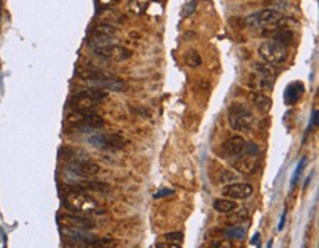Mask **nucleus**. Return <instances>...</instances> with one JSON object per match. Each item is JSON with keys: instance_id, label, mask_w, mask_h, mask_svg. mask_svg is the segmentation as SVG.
Instances as JSON below:
<instances>
[{"instance_id": "f257e3e1", "label": "nucleus", "mask_w": 319, "mask_h": 248, "mask_svg": "<svg viewBox=\"0 0 319 248\" xmlns=\"http://www.w3.org/2000/svg\"><path fill=\"white\" fill-rule=\"evenodd\" d=\"M63 204L65 207L75 213V215H93V213H100V206L99 203L85 194V191L74 190L71 187H66V193L63 196Z\"/></svg>"}, {"instance_id": "f03ea898", "label": "nucleus", "mask_w": 319, "mask_h": 248, "mask_svg": "<svg viewBox=\"0 0 319 248\" xmlns=\"http://www.w3.org/2000/svg\"><path fill=\"white\" fill-rule=\"evenodd\" d=\"M228 122L234 131L239 132H249L253 126L255 118L252 110L240 103H234L228 109Z\"/></svg>"}, {"instance_id": "7ed1b4c3", "label": "nucleus", "mask_w": 319, "mask_h": 248, "mask_svg": "<svg viewBox=\"0 0 319 248\" xmlns=\"http://www.w3.org/2000/svg\"><path fill=\"white\" fill-rule=\"evenodd\" d=\"M281 22H283V15L271 9L255 12L246 18V25L249 28H259V29H269L274 26H280Z\"/></svg>"}, {"instance_id": "20e7f679", "label": "nucleus", "mask_w": 319, "mask_h": 248, "mask_svg": "<svg viewBox=\"0 0 319 248\" xmlns=\"http://www.w3.org/2000/svg\"><path fill=\"white\" fill-rule=\"evenodd\" d=\"M258 53L266 63H271V65H280V63L286 62L287 56H289L287 47L277 43V41H272V40L264 41L259 46Z\"/></svg>"}, {"instance_id": "39448f33", "label": "nucleus", "mask_w": 319, "mask_h": 248, "mask_svg": "<svg viewBox=\"0 0 319 248\" xmlns=\"http://www.w3.org/2000/svg\"><path fill=\"white\" fill-rule=\"evenodd\" d=\"M116 35V28L109 25V24H99L96 26L91 28L90 31V37H88V46L94 47H100V46H107L112 44L110 41L115 38Z\"/></svg>"}, {"instance_id": "423d86ee", "label": "nucleus", "mask_w": 319, "mask_h": 248, "mask_svg": "<svg viewBox=\"0 0 319 248\" xmlns=\"http://www.w3.org/2000/svg\"><path fill=\"white\" fill-rule=\"evenodd\" d=\"M66 122L72 126H85V128H103L105 126V119L90 112H72L66 116Z\"/></svg>"}, {"instance_id": "0eeeda50", "label": "nucleus", "mask_w": 319, "mask_h": 248, "mask_svg": "<svg viewBox=\"0 0 319 248\" xmlns=\"http://www.w3.org/2000/svg\"><path fill=\"white\" fill-rule=\"evenodd\" d=\"M90 144L103 150H121L125 147L127 140L119 134H97L88 138Z\"/></svg>"}, {"instance_id": "6e6552de", "label": "nucleus", "mask_w": 319, "mask_h": 248, "mask_svg": "<svg viewBox=\"0 0 319 248\" xmlns=\"http://www.w3.org/2000/svg\"><path fill=\"white\" fill-rule=\"evenodd\" d=\"M94 54L109 59V60H127L133 56V50L124 47V46H118V44H107V46H100V47H94L93 49Z\"/></svg>"}, {"instance_id": "1a4fd4ad", "label": "nucleus", "mask_w": 319, "mask_h": 248, "mask_svg": "<svg viewBox=\"0 0 319 248\" xmlns=\"http://www.w3.org/2000/svg\"><path fill=\"white\" fill-rule=\"evenodd\" d=\"M246 140L241 135H234L231 138H228L219 150V154L225 159H236L240 154H243L244 151V146H246Z\"/></svg>"}, {"instance_id": "9d476101", "label": "nucleus", "mask_w": 319, "mask_h": 248, "mask_svg": "<svg viewBox=\"0 0 319 248\" xmlns=\"http://www.w3.org/2000/svg\"><path fill=\"white\" fill-rule=\"evenodd\" d=\"M259 166H261L259 157L252 154H240L239 157H236V160H233V168L243 175H252L258 172Z\"/></svg>"}, {"instance_id": "9b49d317", "label": "nucleus", "mask_w": 319, "mask_h": 248, "mask_svg": "<svg viewBox=\"0 0 319 248\" xmlns=\"http://www.w3.org/2000/svg\"><path fill=\"white\" fill-rule=\"evenodd\" d=\"M222 194L234 198V200H244L253 194V187L247 182H240V184H230L222 190Z\"/></svg>"}, {"instance_id": "f8f14e48", "label": "nucleus", "mask_w": 319, "mask_h": 248, "mask_svg": "<svg viewBox=\"0 0 319 248\" xmlns=\"http://www.w3.org/2000/svg\"><path fill=\"white\" fill-rule=\"evenodd\" d=\"M69 169L78 175V176H84V178H88V176H94L100 172V166L93 163V162H84V160H75L69 165Z\"/></svg>"}, {"instance_id": "ddd939ff", "label": "nucleus", "mask_w": 319, "mask_h": 248, "mask_svg": "<svg viewBox=\"0 0 319 248\" xmlns=\"http://www.w3.org/2000/svg\"><path fill=\"white\" fill-rule=\"evenodd\" d=\"M59 222L65 226V228H78V229H91L94 226V223L87 219L82 218L80 215H62L59 216Z\"/></svg>"}, {"instance_id": "4468645a", "label": "nucleus", "mask_w": 319, "mask_h": 248, "mask_svg": "<svg viewBox=\"0 0 319 248\" xmlns=\"http://www.w3.org/2000/svg\"><path fill=\"white\" fill-rule=\"evenodd\" d=\"M255 71L258 74V82H259L261 90L272 88L274 81H275V72L269 66H265V65H261V63L255 65Z\"/></svg>"}, {"instance_id": "2eb2a0df", "label": "nucleus", "mask_w": 319, "mask_h": 248, "mask_svg": "<svg viewBox=\"0 0 319 248\" xmlns=\"http://www.w3.org/2000/svg\"><path fill=\"white\" fill-rule=\"evenodd\" d=\"M97 104H99V101L90 99L88 96L82 94L81 91L77 93V94L71 99V101H69V106L74 109V112H90V110H93Z\"/></svg>"}, {"instance_id": "dca6fc26", "label": "nucleus", "mask_w": 319, "mask_h": 248, "mask_svg": "<svg viewBox=\"0 0 319 248\" xmlns=\"http://www.w3.org/2000/svg\"><path fill=\"white\" fill-rule=\"evenodd\" d=\"M63 237L77 244H87L94 240V235L88 232V229H78V228H63Z\"/></svg>"}, {"instance_id": "f3484780", "label": "nucleus", "mask_w": 319, "mask_h": 248, "mask_svg": "<svg viewBox=\"0 0 319 248\" xmlns=\"http://www.w3.org/2000/svg\"><path fill=\"white\" fill-rule=\"evenodd\" d=\"M88 85H91L93 88H99V90H112V91H125L127 90V84L119 79V78H107V79H102V81H88Z\"/></svg>"}, {"instance_id": "a211bd4d", "label": "nucleus", "mask_w": 319, "mask_h": 248, "mask_svg": "<svg viewBox=\"0 0 319 248\" xmlns=\"http://www.w3.org/2000/svg\"><path fill=\"white\" fill-rule=\"evenodd\" d=\"M305 93V85L303 82L300 81H294L292 84L287 85L286 88V93H284V99H286V103L287 104H294L300 100V97L303 96Z\"/></svg>"}, {"instance_id": "6ab92c4d", "label": "nucleus", "mask_w": 319, "mask_h": 248, "mask_svg": "<svg viewBox=\"0 0 319 248\" xmlns=\"http://www.w3.org/2000/svg\"><path fill=\"white\" fill-rule=\"evenodd\" d=\"M77 75L84 79V81H102V79H107V78H112V75H109L107 72L105 71H100V69H96V68H80L77 71Z\"/></svg>"}, {"instance_id": "aec40b11", "label": "nucleus", "mask_w": 319, "mask_h": 248, "mask_svg": "<svg viewBox=\"0 0 319 248\" xmlns=\"http://www.w3.org/2000/svg\"><path fill=\"white\" fill-rule=\"evenodd\" d=\"M237 203L230 198H218L213 201V209L218 213H233L237 210Z\"/></svg>"}, {"instance_id": "412c9836", "label": "nucleus", "mask_w": 319, "mask_h": 248, "mask_svg": "<svg viewBox=\"0 0 319 248\" xmlns=\"http://www.w3.org/2000/svg\"><path fill=\"white\" fill-rule=\"evenodd\" d=\"M71 188L74 190H80V191H107L109 187L103 182H90V181H85V182H80V184H75V185H69Z\"/></svg>"}, {"instance_id": "4be33fe9", "label": "nucleus", "mask_w": 319, "mask_h": 248, "mask_svg": "<svg viewBox=\"0 0 319 248\" xmlns=\"http://www.w3.org/2000/svg\"><path fill=\"white\" fill-rule=\"evenodd\" d=\"M116 247V241L115 240H107V238H102V240H91L87 244H82L81 248H115Z\"/></svg>"}, {"instance_id": "5701e85b", "label": "nucleus", "mask_w": 319, "mask_h": 248, "mask_svg": "<svg viewBox=\"0 0 319 248\" xmlns=\"http://www.w3.org/2000/svg\"><path fill=\"white\" fill-rule=\"evenodd\" d=\"M253 103L255 106L261 110V112H269L272 103H271V99L265 94H255L253 97Z\"/></svg>"}, {"instance_id": "b1692460", "label": "nucleus", "mask_w": 319, "mask_h": 248, "mask_svg": "<svg viewBox=\"0 0 319 248\" xmlns=\"http://www.w3.org/2000/svg\"><path fill=\"white\" fill-rule=\"evenodd\" d=\"M184 62L190 68H197L202 65V57L197 50H188L184 56Z\"/></svg>"}, {"instance_id": "393cba45", "label": "nucleus", "mask_w": 319, "mask_h": 248, "mask_svg": "<svg viewBox=\"0 0 319 248\" xmlns=\"http://www.w3.org/2000/svg\"><path fill=\"white\" fill-rule=\"evenodd\" d=\"M224 234L227 235L228 240H241L246 235V229L243 226H233V228H228Z\"/></svg>"}, {"instance_id": "a878e982", "label": "nucleus", "mask_w": 319, "mask_h": 248, "mask_svg": "<svg viewBox=\"0 0 319 248\" xmlns=\"http://www.w3.org/2000/svg\"><path fill=\"white\" fill-rule=\"evenodd\" d=\"M266 4H268V9L275 10L278 13H281V12H284V10H287L290 7L287 0H268Z\"/></svg>"}, {"instance_id": "bb28decb", "label": "nucleus", "mask_w": 319, "mask_h": 248, "mask_svg": "<svg viewBox=\"0 0 319 248\" xmlns=\"http://www.w3.org/2000/svg\"><path fill=\"white\" fill-rule=\"evenodd\" d=\"M305 166H306V157H302L300 162H299V165H297V168H296V171H294V174H293V178H292V184H290L292 190H294V187L297 185V181H299V178H300Z\"/></svg>"}, {"instance_id": "cd10ccee", "label": "nucleus", "mask_w": 319, "mask_h": 248, "mask_svg": "<svg viewBox=\"0 0 319 248\" xmlns=\"http://www.w3.org/2000/svg\"><path fill=\"white\" fill-rule=\"evenodd\" d=\"M247 218H249V213H247L246 209H243V210H239L237 213H234L231 218H228V223H233V225L241 223V222H244Z\"/></svg>"}, {"instance_id": "c85d7f7f", "label": "nucleus", "mask_w": 319, "mask_h": 248, "mask_svg": "<svg viewBox=\"0 0 319 248\" xmlns=\"http://www.w3.org/2000/svg\"><path fill=\"white\" fill-rule=\"evenodd\" d=\"M163 238L168 241V243H175V244H180L183 240H184V234L181 231H175V232H168L163 235Z\"/></svg>"}, {"instance_id": "c756f323", "label": "nucleus", "mask_w": 319, "mask_h": 248, "mask_svg": "<svg viewBox=\"0 0 319 248\" xmlns=\"http://www.w3.org/2000/svg\"><path fill=\"white\" fill-rule=\"evenodd\" d=\"M196 7H197V3H196L194 0L186 3L184 7H183V10H181V16H183V18H188L190 15H193V13L196 12Z\"/></svg>"}, {"instance_id": "7c9ffc66", "label": "nucleus", "mask_w": 319, "mask_h": 248, "mask_svg": "<svg viewBox=\"0 0 319 248\" xmlns=\"http://www.w3.org/2000/svg\"><path fill=\"white\" fill-rule=\"evenodd\" d=\"M209 248H234L231 240H215L211 243Z\"/></svg>"}, {"instance_id": "2f4dec72", "label": "nucleus", "mask_w": 319, "mask_h": 248, "mask_svg": "<svg viewBox=\"0 0 319 248\" xmlns=\"http://www.w3.org/2000/svg\"><path fill=\"white\" fill-rule=\"evenodd\" d=\"M317 125H318V110H314L311 116V122H309V129L315 128Z\"/></svg>"}, {"instance_id": "473e14b6", "label": "nucleus", "mask_w": 319, "mask_h": 248, "mask_svg": "<svg viewBox=\"0 0 319 248\" xmlns=\"http://www.w3.org/2000/svg\"><path fill=\"white\" fill-rule=\"evenodd\" d=\"M156 248H181V246H180V244H175V243H168V241H165V243H158Z\"/></svg>"}, {"instance_id": "72a5a7b5", "label": "nucleus", "mask_w": 319, "mask_h": 248, "mask_svg": "<svg viewBox=\"0 0 319 248\" xmlns=\"http://www.w3.org/2000/svg\"><path fill=\"white\" fill-rule=\"evenodd\" d=\"M119 0H97V3L102 6V7H110V6H113V4H116Z\"/></svg>"}, {"instance_id": "f704fd0d", "label": "nucleus", "mask_w": 319, "mask_h": 248, "mask_svg": "<svg viewBox=\"0 0 319 248\" xmlns=\"http://www.w3.org/2000/svg\"><path fill=\"white\" fill-rule=\"evenodd\" d=\"M171 194H174L172 190H160V191H158V193L155 194V198H163V197L171 196Z\"/></svg>"}, {"instance_id": "c9c22d12", "label": "nucleus", "mask_w": 319, "mask_h": 248, "mask_svg": "<svg viewBox=\"0 0 319 248\" xmlns=\"http://www.w3.org/2000/svg\"><path fill=\"white\" fill-rule=\"evenodd\" d=\"M286 221H287V209H284V212H283V215H281V221H280V225H278V231H283V229H284Z\"/></svg>"}, {"instance_id": "e433bc0d", "label": "nucleus", "mask_w": 319, "mask_h": 248, "mask_svg": "<svg viewBox=\"0 0 319 248\" xmlns=\"http://www.w3.org/2000/svg\"><path fill=\"white\" fill-rule=\"evenodd\" d=\"M259 244V234H255V237L252 238V246H258Z\"/></svg>"}, {"instance_id": "4c0bfd02", "label": "nucleus", "mask_w": 319, "mask_h": 248, "mask_svg": "<svg viewBox=\"0 0 319 248\" xmlns=\"http://www.w3.org/2000/svg\"><path fill=\"white\" fill-rule=\"evenodd\" d=\"M268 248H272V241H269V243H268Z\"/></svg>"}, {"instance_id": "58836bf2", "label": "nucleus", "mask_w": 319, "mask_h": 248, "mask_svg": "<svg viewBox=\"0 0 319 248\" xmlns=\"http://www.w3.org/2000/svg\"><path fill=\"white\" fill-rule=\"evenodd\" d=\"M302 248H308V244L305 243V244H303V247H302Z\"/></svg>"}]
</instances>
